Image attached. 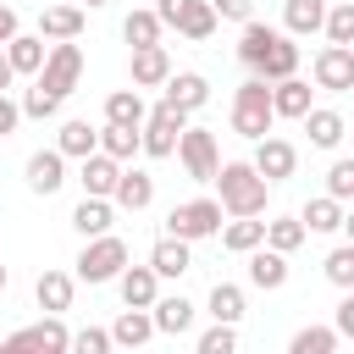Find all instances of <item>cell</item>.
<instances>
[{"label":"cell","instance_id":"obj_1","mask_svg":"<svg viewBox=\"0 0 354 354\" xmlns=\"http://www.w3.org/2000/svg\"><path fill=\"white\" fill-rule=\"evenodd\" d=\"M210 183L221 188V210H227V216H266L271 183H266V177H260L249 160H221Z\"/></svg>","mask_w":354,"mask_h":354},{"label":"cell","instance_id":"obj_2","mask_svg":"<svg viewBox=\"0 0 354 354\" xmlns=\"http://www.w3.org/2000/svg\"><path fill=\"white\" fill-rule=\"evenodd\" d=\"M77 271V282H88V288H100V282H116V271L127 266V243L116 238V232H100V238H83V249H77V260H72Z\"/></svg>","mask_w":354,"mask_h":354},{"label":"cell","instance_id":"obj_3","mask_svg":"<svg viewBox=\"0 0 354 354\" xmlns=\"http://www.w3.org/2000/svg\"><path fill=\"white\" fill-rule=\"evenodd\" d=\"M271 83L266 77H249V83H238V94H232V133L238 138H266L271 133Z\"/></svg>","mask_w":354,"mask_h":354},{"label":"cell","instance_id":"obj_4","mask_svg":"<svg viewBox=\"0 0 354 354\" xmlns=\"http://www.w3.org/2000/svg\"><path fill=\"white\" fill-rule=\"evenodd\" d=\"M77 77H83V50H77V39H50L44 66L33 72V83H39V88H50L55 100H66V94L77 88Z\"/></svg>","mask_w":354,"mask_h":354},{"label":"cell","instance_id":"obj_5","mask_svg":"<svg viewBox=\"0 0 354 354\" xmlns=\"http://www.w3.org/2000/svg\"><path fill=\"white\" fill-rule=\"evenodd\" d=\"M188 127V111H177V105H155V111H144V122H138V149L149 155V160H166L171 149H177V133Z\"/></svg>","mask_w":354,"mask_h":354},{"label":"cell","instance_id":"obj_6","mask_svg":"<svg viewBox=\"0 0 354 354\" xmlns=\"http://www.w3.org/2000/svg\"><path fill=\"white\" fill-rule=\"evenodd\" d=\"M227 221V210H221V199H183V205H171L166 210V232L171 238H216V227Z\"/></svg>","mask_w":354,"mask_h":354},{"label":"cell","instance_id":"obj_7","mask_svg":"<svg viewBox=\"0 0 354 354\" xmlns=\"http://www.w3.org/2000/svg\"><path fill=\"white\" fill-rule=\"evenodd\" d=\"M149 11L160 17V28H177V33L194 39V44H205V39L216 33V11H210V0H155Z\"/></svg>","mask_w":354,"mask_h":354},{"label":"cell","instance_id":"obj_8","mask_svg":"<svg viewBox=\"0 0 354 354\" xmlns=\"http://www.w3.org/2000/svg\"><path fill=\"white\" fill-rule=\"evenodd\" d=\"M171 155L183 160V171H188L194 183H210V177H216V166H221V144H216V133H210V127H183Z\"/></svg>","mask_w":354,"mask_h":354},{"label":"cell","instance_id":"obj_9","mask_svg":"<svg viewBox=\"0 0 354 354\" xmlns=\"http://www.w3.org/2000/svg\"><path fill=\"white\" fill-rule=\"evenodd\" d=\"M0 348H6V354H22V348L66 354V348H72V332H66L61 315H44V321H33V326H22V332H0Z\"/></svg>","mask_w":354,"mask_h":354},{"label":"cell","instance_id":"obj_10","mask_svg":"<svg viewBox=\"0 0 354 354\" xmlns=\"http://www.w3.org/2000/svg\"><path fill=\"white\" fill-rule=\"evenodd\" d=\"M310 77L326 94H348L354 88V44H321L310 61Z\"/></svg>","mask_w":354,"mask_h":354},{"label":"cell","instance_id":"obj_11","mask_svg":"<svg viewBox=\"0 0 354 354\" xmlns=\"http://www.w3.org/2000/svg\"><path fill=\"white\" fill-rule=\"evenodd\" d=\"M249 166L277 188V183H288L293 171H299V149L288 144V138H277V133H266V138H254V155H249Z\"/></svg>","mask_w":354,"mask_h":354},{"label":"cell","instance_id":"obj_12","mask_svg":"<svg viewBox=\"0 0 354 354\" xmlns=\"http://www.w3.org/2000/svg\"><path fill=\"white\" fill-rule=\"evenodd\" d=\"M127 77H133V88H160V83L171 77L166 44H138V50L127 55Z\"/></svg>","mask_w":354,"mask_h":354},{"label":"cell","instance_id":"obj_13","mask_svg":"<svg viewBox=\"0 0 354 354\" xmlns=\"http://www.w3.org/2000/svg\"><path fill=\"white\" fill-rule=\"evenodd\" d=\"M111 205H116V210H133V216L149 210V205H155V177L138 171V166H122V171H116V188H111Z\"/></svg>","mask_w":354,"mask_h":354},{"label":"cell","instance_id":"obj_14","mask_svg":"<svg viewBox=\"0 0 354 354\" xmlns=\"http://www.w3.org/2000/svg\"><path fill=\"white\" fill-rule=\"evenodd\" d=\"M149 271H155L160 282H177V277H188V271H194L188 238H171V232H160V238H155V249H149Z\"/></svg>","mask_w":354,"mask_h":354},{"label":"cell","instance_id":"obj_15","mask_svg":"<svg viewBox=\"0 0 354 354\" xmlns=\"http://www.w3.org/2000/svg\"><path fill=\"white\" fill-rule=\"evenodd\" d=\"M243 260H249V282H254L260 293H277V288L288 282V254H282V249H271V243H254Z\"/></svg>","mask_w":354,"mask_h":354},{"label":"cell","instance_id":"obj_16","mask_svg":"<svg viewBox=\"0 0 354 354\" xmlns=\"http://www.w3.org/2000/svg\"><path fill=\"white\" fill-rule=\"evenodd\" d=\"M160 100L194 116V111H199V105L210 100V83H205V72H171V77L160 83Z\"/></svg>","mask_w":354,"mask_h":354},{"label":"cell","instance_id":"obj_17","mask_svg":"<svg viewBox=\"0 0 354 354\" xmlns=\"http://www.w3.org/2000/svg\"><path fill=\"white\" fill-rule=\"evenodd\" d=\"M310 105H315V88H310V83H304L299 72H293V77H277V83H271V116H288V122H299V116H304Z\"/></svg>","mask_w":354,"mask_h":354},{"label":"cell","instance_id":"obj_18","mask_svg":"<svg viewBox=\"0 0 354 354\" xmlns=\"http://www.w3.org/2000/svg\"><path fill=\"white\" fill-rule=\"evenodd\" d=\"M299 122H304V133H310L315 149H337V144L348 138V122H343V111H332V105H310Z\"/></svg>","mask_w":354,"mask_h":354},{"label":"cell","instance_id":"obj_19","mask_svg":"<svg viewBox=\"0 0 354 354\" xmlns=\"http://www.w3.org/2000/svg\"><path fill=\"white\" fill-rule=\"evenodd\" d=\"M72 293H77V277L72 271H39V282H33V299H39L44 315H66L72 310Z\"/></svg>","mask_w":354,"mask_h":354},{"label":"cell","instance_id":"obj_20","mask_svg":"<svg viewBox=\"0 0 354 354\" xmlns=\"http://www.w3.org/2000/svg\"><path fill=\"white\" fill-rule=\"evenodd\" d=\"M0 50H6V61H11V72H17V77H33V72L44 66L50 39H39V33H22V28H17V33H11Z\"/></svg>","mask_w":354,"mask_h":354},{"label":"cell","instance_id":"obj_21","mask_svg":"<svg viewBox=\"0 0 354 354\" xmlns=\"http://www.w3.org/2000/svg\"><path fill=\"white\" fill-rule=\"evenodd\" d=\"M61 183H66V155H61V149H33V155H28V188L50 199Z\"/></svg>","mask_w":354,"mask_h":354},{"label":"cell","instance_id":"obj_22","mask_svg":"<svg viewBox=\"0 0 354 354\" xmlns=\"http://www.w3.org/2000/svg\"><path fill=\"white\" fill-rule=\"evenodd\" d=\"M149 321H155V332H166V337H183V332L194 326V304H188L183 293H155V304H149Z\"/></svg>","mask_w":354,"mask_h":354},{"label":"cell","instance_id":"obj_23","mask_svg":"<svg viewBox=\"0 0 354 354\" xmlns=\"http://www.w3.org/2000/svg\"><path fill=\"white\" fill-rule=\"evenodd\" d=\"M116 171H122V160H111L105 149H94V155H83V160H77V183H83V194H100V199H111Z\"/></svg>","mask_w":354,"mask_h":354},{"label":"cell","instance_id":"obj_24","mask_svg":"<svg viewBox=\"0 0 354 354\" xmlns=\"http://www.w3.org/2000/svg\"><path fill=\"white\" fill-rule=\"evenodd\" d=\"M299 221H304V232H343V227H348V210H343V199L315 194V199H304Z\"/></svg>","mask_w":354,"mask_h":354},{"label":"cell","instance_id":"obj_25","mask_svg":"<svg viewBox=\"0 0 354 354\" xmlns=\"http://www.w3.org/2000/svg\"><path fill=\"white\" fill-rule=\"evenodd\" d=\"M155 337V321H149V310H138V304H127L116 321H111V348H144Z\"/></svg>","mask_w":354,"mask_h":354},{"label":"cell","instance_id":"obj_26","mask_svg":"<svg viewBox=\"0 0 354 354\" xmlns=\"http://www.w3.org/2000/svg\"><path fill=\"white\" fill-rule=\"evenodd\" d=\"M72 227H77L83 238H100V232H111V227H116V205H111V199H100V194H83V199H77V210H72Z\"/></svg>","mask_w":354,"mask_h":354},{"label":"cell","instance_id":"obj_27","mask_svg":"<svg viewBox=\"0 0 354 354\" xmlns=\"http://www.w3.org/2000/svg\"><path fill=\"white\" fill-rule=\"evenodd\" d=\"M216 238H221L227 254H249L254 243H266V221H260V216H232V221L216 227Z\"/></svg>","mask_w":354,"mask_h":354},{"label":"cell","instance_id":"obj_28","mask_svg":"<svg viewBox=\"0 0 354 354\" xmlns=\"http://www.w3.org/2000/svg\"><path fill=\"white\" fill-rule=\"evenodd\" d=\"M116 288H122V304L149 310V304H155V293H160V277H155L149 266H122V271H116Z\"/></svg>","mask_w":354,"mask_h":354},{"label":"cell","instance_id":"obj_29","mask_svg":"<svg viewBox=\"0 0 354 354\" xmlns=\"http://www.w3.org/2000/svg\"><path fill=\"white\" fill-rule=\"evenodd\" d=\"M299 72V44L288 39V33H277L271 39V50L260 55V66H254V77H266V83H277V77H293Z\"/></svg>","mask_w":354,"mask_h":354},{"label":"cell","instance_id":"obj_30","mask_svg":"<svg viewBox=\"0 0 354 354\" xmlns=\"http://www.w3.org/2000/svg\"><path fill=\"white\" fill-rule=\"evenodd\" d=\"M55 149H61L66 160H83V155H94V149H100V127H88L83 116H66V122H61V133H55Z\"/></svg>","mask_w":354,"mask_h":354},{"label":"cell","instance_id":"obj_31","mask_svg":"<svg viewBox=\"0 0 354 354\" xmlns=\"http://www.w3.org/2000/svg\"><path fill=\"white\" fill-rule=\"evenodd\" d=\"M321 17H326V0H288V6H282V33H288V39L321 33Z\"/></svg>","mask_w":354,"mask_h":354},{"label":"cell","instance_id":"obj_32","mask_svg":"<svg viewBox=\"0 0 354 354\" xmlns=\"http://www.w3.org/2000/svg\"><path fill=\"white\" fill-rule=\"evenodd\" d=\"M83 33V6H44L39 11V39H77Z\"/></svg>","mask_w":354,"mask_h":354},{"label":"cell","instance_id":"obj_33","mask_svg":"<svg viewBox=\"0 0 354 354\" xmlns=\"http://www.w3.org/2000/svg\"><path fill=\"white\" fill-rule=\"evenodd\" d=\"M144 88H111L105 94V122H122V127H138L144 122Z\"/></svg>","mask_w":354,"mask_h":354},{"label":"cell","instance_id":"obj_34","mask_svg":"<svg viewBox=\"0 0 354 354\" xmlns=\"http://www.w3.org/2000/svg\"><path fill=\"white\" fill-rule=\"evenodd\" d=\"M277 33H282V28H266V22H254V17H249V22H243V33H238V61L254 72V66H260V55L271 50V39H277Z\"/></svg>","mask_w":354,"mask_h":354},{"label":"cell","instance_id":"obj_35","mask_svg":"<svg viewBox=\"0 0 354 354\" xmlns=\"http://www.w3.org/2000/svg\"><path fill=\"white\" fill-rule=\"evenodd\" d=\"M205 310H210V321L238 326V321H243V288H238V282H216L210 299H205Z\"/></svg>","mask_w":354,"mask_h":354},{"label":"cell","instance_id":"obj_36","mask_svg":"<svg viewBox=\"0 0 354 354\" xmlns=\"http://www.w3.org/2000/svg\"><path fill=\"white\" fill-rule=\"evenodd\" d=\"M321 33H326V44H354V0H337V6H326V17H321Z\"/></svg>","mask_w":354,"mask_h":354},{"label":"cell","instance_id":"obj_37","mask_svg":"<svg viewBox=\"0 0 354 354\" xmlns=\"http://www.w3.org/2000/svg\"><path fill=\"white\" fill-rule=\"evenodd\" d=\"M160 33H166V28H160L155 11H127V17H122V39H127L133 50H138V44H160Z\"/></svg>","mask_w":354,"mask_h":354},{"label":"cell","instance_id":"obj_38","mask_svg":"<svg viewBox=\"0 0 354 354\" xmlns=\"http://www.w3.org/2000/svg\"><path fill=\"white\" fill-rule=\"evenodd\" d=\"M100 149H105L111 160H133V155H138V127L105 122V127H100Z\"/></svg>","mask_w":354,"mask_h":354},{"label":"cell","instance_id":"obj_39","mask_svg":"<svg viewBox=\"0 0 354 354\" xmlns=\"http://www.w3.org/2000/svg\"><path fill=\"white\" fill-rule=\"evenodd\" d=\"M304 238H310V232H304V221H299V216H271V221H266V243H271V249H282V254H293Z\"/></svg>","mask_w":354,"mask_h":354},{"label":"cell","instance_id":"obj_40","mask_svg":"<svg viewBox=\"0 0 354 354\" xmlns=\"http://www.w3.org/2000/svg\"><path fill=\"white\" fill-rule=\"evenodd\" d=\"M288 354H337V332L332 326H304V332H293Z\"/></svg>","mask_w":354,"mask_h":354},{"label":"cell","instance_id":"obj_41","mask_svg":"<svg viewBox=\"0 0 354 354\" xmlns=\"http://www.w3.org/2000/svg\"><path fill=\"white\" fill-rule=\"evenodd\" d=\"M321 271H326V282H332V288H354V249H348V243H337V249L321 260Z\"/></svg>","mask_w":354,"mask_h":354},{"label":"cell","instance_id":"obj_42","mask_svg":"<svg viewBox=\"0 0 354 354\" xmlns=\"http://www.w3.org/2000/svg\"><path fill=\"white\" fill-rule=\"evenodd\" d=\"M17 105H22V116H33V122H50V116H61V100H55L50 88H39V83H33V88H28Z\"/></svg>","mask_w":354,"mask_h":354},{"label":"cell","instance_id":"obj_43","mask_svg":"<svg viewBox=\"0 0 354 354\" xmlns=\"http://www.w3.org/2000/svg\"><path fill=\"white\" fill-rule=\"evenodd\" d=\"M194 348H199V354H232V348H238V332H232L227 321H216L210 332H199V343H194Z\"/></svg>","mask_w":354,"mask_h":354},{"label":"cell","instance_id":"obj_44","mask_svg":"<svg viewBox=\"0 0 354 354\" xmlns=\"http://www.w3.org/2000/svg\"><path fill=\"white\" fill-rule=\"evenodd\" d=\"M326 194L332 199H354V160H332V171H326Z\"/></svg>","mask_w":354,"mask_h":354},{"label":"cell","instance_id":"obj_45","mask_svg":"<svg viewBox=\"0 0 354 354\" xmlns=\"http://www.w3.org/2000/svg\"><path fill=\"white\" fill-rule=\"evenodd\" d=\"M72 348L77 354H105L111 348V332L105 326H83V332H72Z\"/></svg>","mask_w":354,"mask_h":354},{"label":"cell","instance_id":"obj_46","mask_svg":"<svg viewBox=\"0 0 354 354\" xmlns=\"http://www.w3.org/2000/svg\"><path fill=\"white\" fill-rule=\"evenodd\" d=\"M210 11H216V22H249L254 17L249 0H210Z\"/></svg>","mask_w":354,"mask_h":354},{"label":"cell","instance_id":"obj_47","mask_svg":"<svg viewBox=\"0 0 354 354\" xmlns=\"http://www.w3.org/2000/svg\"><path fill=\"white\" fill-rule=\"evenodd\" d=\"M17 127H22V105H17L11 94H0V138H11Z\"/></svg>","mask_w":354,"mask_h":354},{"label":"cell","instance_id":"obj_48","mask_svg":"<svg viewBox=\"0 0 354 354\" xmlns=\"http://www.w3.org/2000/svg\"><path fill=\"white\" fill-rule=\"evenodd\" d=\"M11 33H17V11H11V6H6V0H0V44H6V39H11Z\"/></svg>","mask_w":354,"mask_h":354},{"label":"cell","instance_id":"obj_49","mask_svg":"<svg viewBox=\"0 0 354 354\" xmlns=\"http://www.w3.org/2000/svg\"><path fill=\"white\" fill-rule=\"evenodd\" d=\"M11 83H17V72H11V61H6V50H0V94H6Z\"/></svg>","mask_w":354,"mask_h":354},{"label":"cell","instance_id":"obj_50","mask_svg":"<svg viewBox=\"0 0 354 354\" xmlns=\"http://www.w3.org/2000/svg\"><path fill=\"white\" fill-rule=\"evenodd\" d=\"M6 282H11V271H6V266H0V293H6Z\"/></svg>","mask_w":354,"mask_h":354},{"label":"cell","instance_id":"obj_51","mask_svg":"<svg viewBox=\"0 0 354 354\" xmlns=\"http://www.w3.org/2000/svg\"><path fill=\"white\" fill-rule=\"evenodd\" d=\"M83 6H111V0H83Z\"/></svg>","mask_w":354,"mask_h":354}]
</instances>
